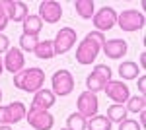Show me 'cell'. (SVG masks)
<instances>
[{"instance_id":"1","label":"cell","mask_w":146,"mask_h":130,"mask_svg":"<svg viewBox=\"0 0 146 130\" xmlns=\"http://www.w3.org/2000/svg\"><path fill=\"white\" fill-rule=\"evenodd\" d=\"M43 84H45V72L35 66L14 74V86L25 93H35L39 89H43Z\"/></svg>"},{"instance_id":"2","label":"cell","mask_w":146,"mask_h":130,"mask_svg":"<svg viewBox=\"0 0 146 130\" xmlns=\"http://www.w3.org/2000/svg\"><path fill=\"white\" fill-rule=\"evenodd\" d=\"M113 80V70L107 64H98L92 74L86 78V86H88V91L92 93H100L105 89V86Z\"/></svg>"},{"instance_id":"3","label":"cell","mask_w":146,"mask_h":130,"mask_svg":"<svg viewBox=\"0 0 146 130\" xmlns=\"http://www.w3.org/2000/svg\"><path fill=\"white\" fill-rule=\"evenodd\" d=\"M100 51H101V45L96 43L92 37L86 35V37L80 41L78 49H76V60H78V64H84V66L92 64V62L98 58Z\"/></svg>"},{"instance_id":"4","label":"cell","mask_w":146,"mask_h":130,"mask_svg":"<svg viewBox=\"0 0 146 130\" xmlns=\"http://www.w3.org/2000/svg\"><path fill=\"white\" fill-rule=\"evenodd\" d=\"M51 84H53L51 91L55 93V97H66L74 89V78L70 74V70H56L51 78Z\"/></svg>"},{"instance_id":"5","label":"cell","mask_w":146,"mask_h":130,"mask_svg":"<svg viewBox=\"0 0 146 130\" xmlns=\"http://www.w3.org/2000/svg\"><path fill=\"white\" fill-rule=\"evenodd\" d=\"M25 120L29 122V126L35 130H51L55 126V117L49 113V111H43V109H35L29 107L27 113H25Z\"/></svg>"},{"instance_id":"6","label":"cell","mask_w":146,"mask_h":130,"mask_svg":"<svg viewBox=\"0 0 146 130\" xmlns=\"http://www.w3.org/2000/svg\"><path fill=\"white\" fill-rule=\"evenodd\" d=\"M25 105L22 101H12L10 105H0V124L12 126L16 122L25 119Z\"/></svg>"},{"instance_id":"7","label":"cell","mask_w":146,"mask_h":130,"mask_svg":"<svg viewBox=\"0 0 146 130\" xmlns=\"http://www.w3.org/2000/svg\"><path fill=\"white\" fill-rule=\"evenodd\" d=\"M117 23L123 31H138L144 27V14L138 10H125L121 14H117Z\"/></svg>"},{"instance_id":"8","label":"cell","mask_w":146,"mask_h":130,"mask_svg":"<svg viewBox=\"0 0 146 130\" xmlns=\"http://www.w3.org/2000/svg\"><path fill=\"white\" fill-rule=\"evenodd\" d=\"M76 107H78V111L76 113H80L84 119H88V117H96L98 115V111H100V101H98V95L96 93H92V91H82L78 95V101H76Z\"/></svg>"},{"instance_id":"9","label":"cell","mask_w":146,"mask_h":130,"mask_svg":"<svg viewBox=\"0 0 146 130\" xmlns=\"http://www.w3.org/2000/svg\"><path fill=\"white\" fill-rule=\"evenodd\" d=\"M92 22L96 25V31H109L111 27H115V23H117V12L113 10L111 6H103L100 10L94 14V18H92Z\"/></svg>"},{"instance_id":"10","label":"cell","mask_w":146,"mask_h":130,"mask_svg":"<svg viewBox=\"0 0 146 130\" xmlns=\"http://www.w3.org/2000/svg\"><path fill=\"white\" fill-rule=\"evenodd\" d=\"M74 43H76V31L72 27H62L53 39V51L55 54H64L74 47Z\"/></svg>"},{"instance_id":"11","label":"cell","mask_w":146,"mask_h":130,"mask_svg":"<svg viewBox=\"0 0 146 130\" xmlns=\"http://www.w3.org/2000/svg\"><path fill=\"white\" fill-rule=\"evenodd\" d=\"M2 2V8L6 12V18L8 22H18L22 23L27 16H29V8L25 2H18V0H0Z\"/></svg>"},{"instance_id":"12","label":"cell","mask_w":146,"mask_h":130,"mask_svg":"<svg viewBox=\"0 0 146 130\" xmlns=\"http://www.w3.org/2000/svg\"><path fill=\"white\" fill-rule=\"evenodd\" d=\"M105 95L115 101L117 105H125V101L131 97V91H129V86L125 82H119V80H111L107 86H105Z\"/></svg>"},{"instance_id":"13","label":"cell","mask_w":146,"mask_h":130,"mask_svg":"<svg viewBox=\"0 0 146 130\" xmlns=\"http://www.w3.org/2000/svg\"><path fill=\"white\" fill-rule=\"evenodd\" d=\"M62 16V6L55 0H43L39 4V18L41 22L47 23H56Z\"/></svg>"},{"instance_id":"14","label":"cell","mask_w":146,"mask_h":130,"mask_svg":"<svg viewBox=\"0 0 146 130\" xmlns=\"http://www.w3.org/2000/svg\"><path fill=\"white\" fill-rule=\"evenodd\" d=\"M2 64H4V68H6L8 72H12V74H18L20 70H23L25 56H23V53L18 49V47H10V49L6 51V56H4Z\"/></svg>"},{"instance_id":"15","label":"cell","mask_w":146,"mask_h":130,"mask_svg":"<svg viewBox=\"0 0 146 130\" xmlns=\"http://www.w3.org/2000/svg\"><path fill=\"white\" fill-rule=\"evenodd\" d=\"M101 49H103L105 56H109L113 60H119V58H123L125 54H127L129 45L123 39H105V43H103Z\"/></svg>"},{"instance_id":"16","label":"cell","mask_w":146,"mask_h":130,"mask_svg":"<svg viewBox=\"0 0 146 130\" xmlns=\"http://www.w3.org/2000/svg\"><path fill=\"white\" fill-rule=\"evenodd\" d=\"M56 103V97L55 93L51 91V89H39V91H35L33 95V101H31V107L35 109H43V111H49V109L53 107Z\"/></svg>"},{"instance_id":"17","label":"cell","mask_w":146,"mask_h":130,"mask_svg":"<svg viewBox=\"0 0 146 130\" xmlns=\"http://www.w3.org/2000/svg\"><path fill=\"white\" fill-rule=\"evenodd\" d=\"M22 27H23V35H31V37H39L41 33V27H43V22L39 16H33L29 14L25 20L22 22Z\"/></svg>"},{"instance_id":"18","label":"cell","mask_w":146,"mask_h":130,"mask_svg":"<svg viewBox=\"0 0 146 130\" xmlns=\"http://www.w3.org/2000/svg\"><path fill=\"white\" fill-rule=\"evenodd\" d=\"M119 76L123 78V80H136V78L140 76V68L133 60H125V62L119 64Z\"/></svg>"},{"instance_id":"19","label":"cell","mask_w":146,"mask_h":130,"mask_svg":"<svg viewBox=\"0 0 146 130\" xmlns=\"http://www.w3.org/2000/svg\"><path fill=\"white\" fill-rule=\"evenodd\" d=\"M74 8H76V14L82 20H92L94 14H96V4L92 0H76Z\"/></svg>"},{"instance_id":"20","label":"cell","mask_w":146,"mask_h":130,"mask_svg":"<svg viewBox=\"0 0 146 130\" xmlns=\"http://www.w3.org/2000/svg\"><path fill=\"white\" fill-rule=\"evenodd\" d=\"M107 119H109V122L121 124L127 119V109H125V105H117V103L109 105V109H107Z\"/></svg>"},{"instance_id":"21","label":"cell","mask_w":146,"mask_h":130,"mask_svg":"<svg viewBox=\"0 0 146 130\" xmlns=\"http://www.w3.org/2000/svg\"><path fill=\"white\" fill-rule=\"evenodd\" d=\"M86 128L88 130H111V122H109L107 117H103V115H96V117L88 119Z\"/></svg>"},{"instance_id":"22","label":"cell","mask_w":146,"mask_h":130,"mask_svg":"<svg viewBox=\"0 0 146 130\" xmlns=\"http://www.w3.org/2000/svg\"><path fill=\"white\" fill-rule=\"evenodd\" d=\"M33 54L37 58H43V60H49L55 56V51H53V41H39L37 47H35Z\"/></svg>"},{"instance_id":"23","label":"cell","mask_w":146,"mask_h":130,"mask_svg":"<svg viewBox=\"0 0 146 130\" xmlns=\"http://www.w3.org/2000/svg\"><path fill=\"white\" fill-rule=\"evenodd\" d=\"M146 107V99L142 95H133L125 101V109L127 113H142Z\"/></svg>"},{"instance_id":"24","label":"cell","mask_w":146,"mask_h":130,"mask_svg":"<svg viewBox=\"0 0 146 130\" xmlns=\"http://www.w3.org/2000/svg\"><path fill=\"white\" fill-rule=\"evenodd\" d=\"M86 122L88 119H84L80 113H70L66 117V130H86Z\"/></svg>"},{"instance_id":"25","label":"cell","mask_w":146,"mask_h":130,"mask_svg":"<svg viewBox=\"0 0 146 130\" xmlns=\"http://www.w3.org/2000/svg\"><path fill=\"white\" fill-rule=\"evenodd\" d=\"M39 41H41L39 37H31V35H23V33H22V37H20V51H25V53H33Z\"/></svg>"},{"instance_id":"26","label":"cell","mask_w":146,"mask_h":130,"mask_svg":"<svg viewBox=\"0 0 146 130\" xmlns=\"http://www.w3.org/2000/svg\"><path fill=\"white\" fill-rule=\"evenodd\" d=\"M119 130H144L136 120H133V119H125L121 124H119Z\"/></svg>"},{"instance_id":"27","label":"cell","mask_w":146,"mask_h":130,"mask_svg":"<svg viewBox=\"0 0 146 130\" xmlns=\"http://www.w3.org/2000/svg\"><path fill=\"white\" fill-rule=\"evenodd\" d=\"M8 18H6V12H4V8H2V2H0V33L4 31L6 27H8Z\"/></svg>"},{"instance_id":"28","label":"cell","mask_w":146,"mask_h":130,"mask_svg":"<svg viewBox=\"0 0 146 130\" xmlns=\"http://www.w3.org/2000/svg\"><path fill=\"white\" fill-rule=\"evenodd\" d=\"M8 49H10V39L4 33H0V53H6Z\"/></svg>"},{"instance_id":"29","label":"cell","mask_w":146,"mask_h":130,"mask_svg":"<svg viewBox=\"0 0 146 130\" xmlns=\"http://www.w3.org/2000/svg\"><path fill=\"white\" fill-rule=\"evenodd\" d=\"M88 37H92V39H94L96 43H100L101 47H103V43H105V37H103V33H100V31H90Z\"/></svg>"},{"instance_id":"30","label":"cell","mask_w":146,"mask_h":130,"mask_svg":"<svg viewBox=\"0 0 146 130\" xmlns=\"http://www.w3.org/2000/svg\"><path fill=\"white\" fill-rule=\"evenodd\" d=\"M138 91H140V95L144 97V91H146V78L144 76H138Z\"/></svg>"},{"instance_id":"31","label":"cell","mask_w":146,"mask_h":130,"mask_svg":"<svg viewBox=\"0 0 146 130\" xmlns=\"http://www.w3.org/2000/svg\"><path fill=\"white\" fill-rule=\"evenodd\" d=\"M136 122L144 128V124H146V113H144V111H142V113H138V120H136Z\"/></svg>"},{"instance_id":"32","label":"cell","mask_w":146,"mask_h":130,"mask_svg":"<svg viewBox=\"0 0 146 130\" xmlns=\"http://www.w3.org/2000/svg\"><path fill=\"white\" fill-rule=\"evenodd\" d=\"M144 66H146V53H142V54H140V66H138V68L142 70Z\"/></svg>"},{"instance_id":"33","label":"cell","mask_w":146,"mask_h":130,"mask_svg":"<svg viewBox=\"0 0 146 130\" xmlns=\"http://www.w3.org/2000/svg\"><path fill=\"white\" fill-rule=\"evenodd\" d=\"M0 130H12V126H6V124H0Z\"/></svg>"},{"instance_id":"34","label":"cell","mask_w":146,"mask_h":130,"mask_svg":"<svg viewBox=\"0 0 146 130\" xmlns=\"http://www.w3.org/2000/svg\"><path fill=\"white\" fill-rule=\"evenodd\" d=\"M2 70H4V64H2V58H0V74H2Z\"/></svg>"},{"instance_id":"35","label":"cell","mask_w":146,"mask_h":130,"mask_svg":"<svg viewBox=\"0 0 146 130\" xmlns=\"http://www.w3.org/2000/svg\"><path fill=\"white\" fill-rule=\"evenodd\" d=\"M0 101H2V91H0Z\"/></svg>"},{"instance_id":"36","label":"cell","mask_w":146,"mask_h":130,"mask_svg":"<svg viewBox=\"0 0 146 130\" xmlns=\"http://www.w3.org/2000/svg\"><path fill=\"white\" fill-rule=\"evenodd\" d=\"M62 130H66V128H62Z\"/></svg>"}]
</instances>
